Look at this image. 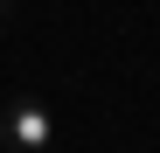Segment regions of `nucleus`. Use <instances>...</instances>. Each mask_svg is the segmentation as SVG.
I'll list each match as a JSON object with an SVG mask.
<instances>
[{"instance_id": "nucleus-1", "label": "nucleus", "mask_w": 160, "mask_h": 153, "mask_svg": "<svg viewBox=\"0 0 160 153\" xmlns=\"http://www.w3.org/2000/svg\"><path fill=\"white\" fill-rule=\"evenodd\" d=\"M7 153H49V139H56V118H49L42 105H7Z\"/></svg>"}, {"instance_id": "nucleus-2", "label": "nucleus", "mask_w": 160, "mask_h": 153, "mask_svg": "<svg viewBox=\"0 0 160 153\" xmlns=\"http://www.w3.org/2000/svg\"><path fill=\"white\" fill-rule=\"evenodd\" d=\"M0 14H7V0H0Z\"/></svg>"}, {"instance_id": "nucleus-3", "label": "nucleus", "mask_w": 160, "mask_h": 153, "mask_svg": "<svg viewBox=\"0 0 160 153\" xmlns=\"http://www.w3.org/2000/svg\"><path fill=\"white\" fill-rule=\"evenodd\" d=\"M0 153H7V139H0Z\"/></svg>"}]
</instances>
